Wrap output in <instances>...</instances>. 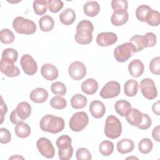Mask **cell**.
<instances>
[{"mask_svg": "<svg viewBox=\"0 0 160 160\" xmlns=\"http://www.w3.org/2000/svg\"><path fill=\"white\" fill-rule=\"evenodd\" d=\"M74 39L78 44H88L92 40V31L94 26L92 23L89 20H82L78 22Z\"/></svg>", "mask_w": 160, "mask_h": 160, "instance_id": "cell-1", "label": "cell"}, {"mask_svg": "<svg viewBox=\"0 0 160 160\" xmlns=\"http://www.w3.org/2000/svg\"><path fill=\"white\" fill-rule=\"evenodd\" d=\"M64 126L65 122L62 118L52 114L44 116L39 123V126L42 131L52 134H57L62 131L64 128Z\"/></svg>", "mask_w": 160, "mask_h": 160, "instance_id": "cell-2", "label": "cell"}, {"mask_svg": "<svg viewBox=\"0 0 160 160\" xmlns=\"http://www.w3.org/2000/svg\"><path fill=\"white\" fill-rule=\"evenodd\" d=\"M72 139L68 135H62L59 136L56 142L57 147L59 149L58 155L61 160H69L73 154V148L71 146Z\"/></svg>", "mask_w": 160, "mask_h": 160, "instance_id": "cell-3", "label": "cell"}, {"mask_svg": "<svg viewBox=\"0 0 160 160\" xmlns=\"http://www.w3.org/2000/svg\"><path fill=\"white\" fill-rule=\"evenodd\" d=\"M12 27L16 32L27 35L34 34L37 29L34 21L21 16H18L13 20Z\"/></svg>", "mask_w": 160, "mask_h": 160, "instance_id": "cell-4", "label": "cell"}, {"mask_svg": "<svg viewBox=\"0 0 160 160\" xmlns=\"http://www.w3.org/2000/svg\"><path fill=\"white\" fill-rule=\"evenodd\" d=\"M105 135L110 139H117L122 133V124L119 119L114 115L109 116L105 122Z\"/></svg>", "mask_w": 160, "mask_h": 160, "instance_id": "cell-5", "label": "cell"}, {"mask_svg": "<svg viewBox=\"0 0 160 160\" xmlns=\"http://www.w3.org/2000/svg\"><path fill=\"white\" fill-rule=\"evenodd\" d=\"M136 52L134 45L130 42H125L117 46L114 50V57L119 62L127 61L133 54Z\"/></svg>", "mask_w": 160, "mask_h": 160, "instance_id": "cell-6", "label": "cell"}, {"mask_svg": "<svg viewBox=\"0 0 160 160\" xmlns=\"http://www.w3.org/2000/svg\"><path fill=\"white\" fill-rule=\"evenodd\" d=\"M89 122V118L86 112L84 111L77 112L71 116L69 126L70 129L75 132L82 131Z\"/></svg>", "mask_w": 160, "mask_h": 160, "instance_id": "cell-7", "label": "cell"}, {"mask_svg": "<svg viewBox=\"0 0 160 160\" xmlns=\"http://www.w3.org/2000/svg\"><path fill=\"white\" fill-rule=\"evenodd\" d=\"M139 88L143 96L148 99L152 100L158 96V91L155 83L150 78H144L141 80Z\"/></svg>", "mask_w": 160, "mask_h": 160, "instance_id": "cell-8", "label": "cell"}, {"mask_svg": "<svg viewBox=\"0 0 160 160\" xmlns=\"http://www.w3.org/2000/svg\"><path fill=\"white\" fill-rule=\"evenodd\" d=\"M121 92V86L118 81H110L101 89L99 95L104 99H111L118 96Z\"/></svg>", "mask_w": 160, "mask_h": 160, "instance_id": "cell-9", "label": "cell"}, {"mask_svg": "<svg viewBox=\"0 0 160 160\" xmlns=\"http://www.w3.org/2000/svg\"><path fill=\"white\" fill-rule=\"evenodd\" d=\"M36 146L39 153L46 158H52L55 154V150L50 140L46 138H41L36 142Z\"/></svg>", "mask_w": 160, "mask_h": 160, "instance_id": "cell-10", "label": "cell"}, {"mask_svg": "<svg viewBox=\"0 0 160 160\" xmlns=\"http://www.w3.org/2000/svg\"><path fill=\"white\" fill-rule=\"evenodd\" d=\"M68 73L74 80L79 81L84 78L86 74V68L81 61H74L69 66Z\"/></svg>", "mask_w": 160, "mask_h": 160, "instance_id": "cell-11", "label": "cell"}, {"mask_svg": "<svg viewBox=\"0 0 160 160\" xmlns=\"http://www.w3.org/2000/svg\"><path fill=\"white\" fill-rule=\"evenodd\" d=\"M20 64L23 71L27 75L32 76L37 72V62L29 54H24L21 58Z\"/></svg>", "mask_w": 160, "mask_h": 160, "instance_id": "cell-12", "label": "cell"}, {"mask_svg": "<svg viewBox=\"0 0 160 160\" xmlns=\"http://www.w3.org/2000/svg\"><path fill=\"white\" fill-rule=\"evenodd\" d=\"M0 71L5 76L9 78L18 76L20 74L19 69L14 65V63L2 58L0 62Z\"/></svg>", "mask_w": 160, "mask_h": 160, "instance_id": "cell-13", "label": "cell"}, {"mask_svg": "<svg viewBox=\"0 0 160 160\" xmlns=\"http://www.w3.org/2000/svg\"><path fill=\"white\" fill-rule=\"evenodd\" d=\"M118 36L112 32H103L99 33L96 37L97 44L102 47L111 46L117 42Z\"/></svg>", "mask_w": 160, "mask_h": 160, "instance_id": "cell-14", "label": "cell"}, {"mask_svg": "<svg viewBox=\"0 0 160 160\" xmlns=\"http://www.w3.org/2000/svg\"><path fill=\"white\" fill-rule=\"evenodd\" d=\"M41 74L44 78L48 81H54L56 79L59 75L57 68L49 63L44 64L41 69Z\"/></svg>", "mask_w": 160, "mask_h": 160, "instance_id": "cell-15", "label": "cell"}, {"mask_svg": "<svg viewBox=\"0 0 160 160\" xmlns=\"http://www.w3.org/2000/svg\"><path fill=\"white\" fill-rule=\"evenodd\" d=\"M89 109L92 116L96 119L102 118L106 112L105 105L99 100L92 101L90 103Z\"/></svg>", "mask_w": 160, "mask_h": 160, "instance_id": "cell-16", "label": "cell"}, {"mask_svg": "<svg viewBox=\"0 0 160 160\" xmlns=\"http://www.w3.org/2000/svg\"><path fill=\"white\" fill-rule=\"evenodd\" d=\"M128 71L132 77L138 78L144 72V66L141 60L136 59L129 62L128 65Z\"/></svg>", "mask_w": 160, "mask_h": 160, "instance_id": "cell-17", "label": "cell"}, {"mask_svg": "<svg viewBox=\"0 0 160 160\" xmlns=\"http://www.w3.org/2000/svg\"><path fill=\"white\" fill-rule=\"evenodd\" d=\"M127 121L132 126L138 127L142 120V113L138 109L131 108L130 111L125 116Z\"/></svg>", "mask_w": 160, "mask_h": 160, "instance_id": "cell-18", "label": "cell"}, {"mask_svg": "<svg viewBox=\"0 0 160 160\" xmlns=\"http://www.w3.org/2000/svg\"><path fill=\"white\" fill-rule=\"evenodd\" d=\"M31 100L35 103H42L48 98V92L44 88H38L32 90L29 95Z\"/></svg>", "mask_w": 160, "mask_h": 160, "instance_id": "cell-19", "label": "cell"}, {"mask_svg": "<svg viewBox=\"0 0 160 160\" xmlns=\"http://www.w3.org/2000/svg\"><path fill=\"white\" fill-rule=\"evenodd\" d=\"M129 19L127 11H119L114 12L111 17V23L116 26H119L126 23Z\"/></svg>", "mask_w": 160, "mask_h": 160, "instance_id": "cell-20", "label": "cell"}, {"mask_svg": "<svg viewBox=\"0 0 160 160\" xmlns=\"http://www.w3.org/2000/svg\"><path fill=\"white\" fill-rule=\"evenodd\" d=\"M14 110L19 118L23 121L31 115V106L28 102L22 101L18 104Z\"/></svg>", "mask_w": 160, "mask_h": 160, "instance_id": "cell-21", "label": "cell"}, {"mask_svg": "<svg viewBox=\"0 0 160 160\" xmlns=\"http://www.w3.org/2000/svg\"><path fill=\"white\" fill-rule=\"evenodd\" d=\"M76 13L71 8H66L59 14L61 22L66 26L72 24L76 19Z\"/></svg>", "mask_w": 160, "mask_h": 160, "instance_id": "cell-22", "label": "cell"}, {"mask_svg": "<svg viewBox=\"0 0 160 160\" xmlns=\"http://www.w3.org/2000/svg\"><path fill=\"white\" fill-rule=\"evenodd\" d=\"M98 89V83L95 79L92 78L87 79L81 84L82 91L88 95H92L95 94Z\"/></svg>", "mask_w": 160, "mask_h": 160, "instance_id": "cell-23", "label": "cell"}, {"mask_svg": "<svg viewBox=\"0 0 160 160\" xmlns=\"http://www.w3.org/2000/svg\"><path fill=\"white\" fill-rule=\"evenodd\" d=\"M99 11L100 6L96 1H88L83 6L84 13L89 17H94L97 16L99 12Z\"/></svg>", "mask_w": 160, "mask_h": 160, "instance_id": "cell-24", "label": "cell"}, {"mask_svg": "<svg viewBox=\"0 0 160 160\" xmlns=\"http://www.w3.org/2000/svg\"><path fill=\"white\" fill-rule=\"evenodd\" d=\"M131 104L124 99L118 100L115 102L114 109L116 112L122 117H125L131 109Z\"/></svg>", "mask_w": 160, "mask_h": 160, "instance_id": "cell-25", "label": "cell"}, {"mask_svg": "<svg viewBox=\"0 0 160 160\" xmlns=\"http://www.w3.org/2000/svg\"><path fill=\"white\" fill-rule=\"evenodd\" d=\"M134 148V142L129 139H122L117 143V150L121 154L132 152Z\"/></svg>", "mask_w": 160, "mask_h": 160, "instance_id": "cell-26", "label": "cell"}, {"mask_svg": "<svg viewBox=\"0 0 160 160\" xmlns=\"http://www.w3.org/2000/svg\"><path fill=\"white\" fill-rule=\"evenodd\" d=\"M40 29L43 32L51 31L54 26V21L52 18L49 15L42 16L39 21Z\"/></svg>", "mask_w": 160, "mask_h": 160, "instance_id": "cell-27", "label": "cell"}, {"mask_svg": "<svg viewBox=\"0 0 160 160\" xmlns=\"http://www.w3.org/2000/svg\"><path fill=\"white\" fill-rule=\"evenodd\" d=\"M138 82L134 79L127 81L124 86V94L129 97H133L136 95L138 91Z\"/></svg>", "mask_w": 160, "mask_h": 160, "instance_id": "cell-28", "label": "cell"}, {"mask_svg": "<svg viewBox=\"0 0 160 160\" xmlns=\"http://www.w3.org/2000/svg\"><path fill=\"white\" fill-rule=\"evenodd\" d=\"M14 132L18 137L20 138H26L30 135L31 128L27 123L22 121L16 125Z\"/></svg>", "mask_w": 160, "mask_h": 160, "instance_id": "cell-29", "label": "cell"}, {"mask_svg": "<svg viewBox=\"0 0 160 160\" xmlns=\"http://www.w3.org/2000/svg\"><path fill=\"white\" fill-rule=\"evenodd\" d=\"M88 102L87 98L81 94L74 95L71 99V105L72 108L76 109L84 108Z\"/></svg>", "mask_w": 160, "mask_h": 160, "instance_id": "cell-30", "label": "cell"}, {"mask_svg": "<svg viewBox=\"0 0 160 160\" xmlns=\"http://www.w3.org/2000/svg\"><path fill=\"white\" fill-rule=\"evenodd\" d=\"M145 22L151 26H158L160 23L159 12L156 10L151 9L146 17Z\"/></svg>", "mask_w": 160, "mask_h": 160, "instance_id": "cell-31", "label": "cell"}, {"mask_svg": "<svg viewBox=\"0 0 160 160\" xmlns=\"http://www.w3.org/2000/svg\"><path fill=\"white\" fill-rule=\"evenodd\" d=\"M33 9L35 12L38 16H41L44 14L47 11L48 1L46 0H36L33 2Z\"/></svg>", "mask_w": 160, "mask_h": 160, "instance_id": "cell-32", "label": "cell"}, {"mask_svg": "<svg viewBox=\"0 0 160 160\" xmlns=\"http://www.w3.org/2000/svg\"><path fill=\"white\" fill-rule=\"evenodd\" d=\"M99 152L104 156H108L111 155L114 151V144L112 142L105 140L99 144Z\"/></svg>", "mask_w": 160, "mask_h": 160, "instance_id": "cell-33", "label": "cell"}, {"mask_svg": "<svg viewBox=\"0 0 160 160\" xmlns=\"http://www.w3.org/2000/svg\"><path fill=\"white\" fill-rule=\"evenodd\" d=\"M153 148V143L149 138H143L138 144V149L140 152L142 154H148Z\"/></svg>", "mask_w": 160, "mask_h": 160, "instance_id": "cell-34", "label": "cell"}, {"mask_svg": "<svg viewBox=\"0 0 160 160\" xmlns=\"http://www.w3.org/2000/svg\"><path fill=\"white\" fill-rule=\"evenodd\" d=\"M15 39L12 31L9 29H3L0 32V40L1 42L5 44L12 43Z\"/></svg>", "mask_w": 160, "mask_h": 160, "instance_id": "cell-35", "label": "cell"}, {"mask_svg": "<svg viewBox=\"0 0 160 160\" xmlns=\"http://www.w3.org/2000/svg\"><path fill=\"white\" fill-rule=\"evenodd\" d=\"M18 57V52L16 50L12 48H7L5 49L1 56V58L6 59L8 61H10L12 63L16 62Z\"/></svg>", "mask_w": 160, "mask_h": 160, "instance_id": "cell-36", "label": "cell"}, {"mask_svg": "<svg viewBox=\"0 0 160 160\" xmlns=\"http://www.w3.org/2000/svg\"><path fill=\"white\" fill-rule=\"evenodd\" d=\"M50 105L56 109H62L66 107L67 101L61 96H56L51 98Z\"/></svg>", "mask_w": 160, "mask_h": 160, "instance_id": "cell-37", "label": "cell"}, {"mask_svg": "<svg viewBox=\"0 0 160 160\" xmlns=\"http://www.w3.org/2000/svg\"><path fill=\"white\" fill-rule=\"evenodd\" d=\"M51 90L53 94L60 96L65 95L67 91L65 84L60 81H56L55 82H53L51 85Z\"/></svg>", "mask_w": 160, "mask_h": 160, "instance_id": "cell-38", "label": "cell"}, {"mask_svg": "<svg viewBox=\"0 0 160 160\" xmlns=\"http://www.w3.org/2000/svg\"><path fill=\"white\" fill-rule=\"evenodd\" d=\"M151 9V8L145 4L141 5L138 6L136 10V18L142 22H145L146 17L148 13V12Z\"/></svg>", "mask_w": 160, "mask_h": 160, "instance_id": "cell-39", "label": "cell"}, {"mask_svg": "<svg viewBox=\"0 0 160 160\" xmlns=\"http://www.w3.org/2000/svg\"><path fill=\"white\" fill-rule=\"evenodd\" d=\"M129 41L135 47L136 52H139L140 51H142L144 48H145L142 36H140V35H138V34L133 36L132 37H131L129 39Z\"/></svg>", "mask_w": 160, "mask_h": 160, "instance_id": "cell-40", "label": "cell"}, {"mask_svg": "<svg viewBox=\"0 0 160 160\" xmlns=\"http://www.w3.org/2000/svg\"><path fill=\"white\" fill-rule=\"evenodd\" d=\"M111 8L114 12L127 11L128 2L126 0H112L111 1Z\"/></svg>", "mask_w": 160, "mask_h": 160, "instance_id": "cell-41", "label": "cell"}, {"mask_svg": "<svg viewBox=\"0 0 160 160\" xmlns=\"http://www.w3.org/2000/svg\"><path fill=\"white\" fill-rule=\"evenodd\" d=\"M145 48H151L156 45L157 38L156 36L151 32H148L142 36Z\"/></svg>", "mask_w": 160, "mask_h": 160, "instance_id": "cell-42", "label": "cell"}, {"mask_svg": "<svg viewBox=\"0 0 160 160\" xmlns=\"http://www.w3.org/2000/svg\"><path fill=\"white\" fill-rule=\"evenodd\" d=\"M48 6L49 10L51 12L53 13H56L63 8L64 4L62 1L50 0L48 1Z\"/></svg>", "mask_w": 160, "mask_h": 160, "instance_id": "cell-43", "label": "cell"}, {"mask_svg": "<svg viewBox=\"0 0 160 160\" xmlns=\"http://www.w3.org/2000/svg\"><path fill=\"white\" fill-rule=\"evenodd\" d=\"M76 158L78 160H91L92 158L90 152L85 148H79L76 151Z\"/></svg>", "mask_w": 160, "mask_h": 160, "instance_id": "cell-44", "label": "cell"}, {"mask_svg": "<svg viewBox=\"0 0 160 160\" xmlns=\"http://www.w3.org/2000/svg\"><path fill=\"white\" fill-rule=\"evenodd\" d=\"M149 69L151 72L156 75L160 74V57L154 58L149 63Z\"/></svg>", "mask_w": 160, "mask_h": 160, "instance_id": "cell-45", "label": "cell"}, {"mask_svg": "<svg viewBox=\"0 0 160 160\" xmlns=\"http://www.w3.org/2000/svg\"><path fill=\"white\" fill-rule=\"evenodd\" d=\"M11 135L9 130L4 128L0 129V142L1 144H7L10 142Z\"/></svg>", "mask_w": 160, "mask_h": 160, "instance_id": "cell-46", "label": "cell"}, {"mask_svg": "<svg viewBox=\"0 0 160 160\" xmlns=\"http://www.w3.org/2000/svg\"><path fill=\"white\" fill-rule=\"evenodd\" d=\"M142 120L140 125L138 127V129L142 130H146L150 128L152 124V121L151 118L145 113H142Z\"/></svg>", "mask_w": 160, "mask_h": 160, "instance_id": "cell-47", "label": "cell"}, {"mask_svg": "<svg viewBox=\"0 0 160 160\" xmlns=\"http://www.w3.org/2000/svg\"><path fill=\"white\" fill-rule=\"evenodd\" d=\"M8 111V108L6 104L4 102L2 98L1 97V124L3 122L4 116L6 114Z\"/></svg>", "mask_w": 160, "mask_h": 160, "instance_id": "cell-48", "label": "cell"}, {"mask_svg": "<svg viewBox=\"0 0 160 160\" xmlns=\"http://www.w3.org/2000/svg\"><path fill=\"white\" fill-rule=\"evenodd\" d=\"M9 119H10L11 122L12 123L14 124H17L18 123H19V122L22 121L21 119H20L19 118V117H18V115L16 114V111H15L14 109L11 112V114H10V116H9Z\"/></svg>", "mask_w": 160, "mask_h": 160, "instance_id": "cell-49", "label": "cell"}, {"mask_svg": "<svg viewBox=\"0 0 160 160\" xmlns=\"http://www.w3.org/2000/svg\"><path fill=\"white\" fill-rule=\"evenodd\" d=\"M159 131H160V127L159 126H156L152 131V136L153 138V139L158 141L159 142L160 141V138H159Z\"/></svg>", "mask_w": 160, "mask_h": 160, "instance_id": "cell-50", "label": "cell"}, {"mask_svg": "<svg viewBox=\"0 0 160 160\" xmlns=\"http://www.w3.org/2000/svg\"><path fill=\"white\" fill-rule=\"evenodd\" d=\"M152 110L154 114H156L157 116H159V114H160L159 101H157L156 102L153 103V104L152 106Z\"/></svg>", "mask_w": 160, "mask_h": 160, "instance_id": "cell-51", "label": "cell"}, {"mask_svg": "<svg viewBox=\"0 0 160 160\" xmlns=\"http://www.w3.org/2000/svg\"><path fill=\"white\" fill-rule=\"evenodd\" d=\"M24 159V158L19 155H14L9 158V159Z\"/></svg>", "mask_w": 160, "mask_h": 160, "instance_id": "cell-52", "label": "cell"}, {"mask_svg": "<svg viewBox=\"0 0 160 160\" xmlns=\"http://www.w3.org/2000/svg\"><path fill=\"white\" fill-rule=\"evenodd\" d=\"M131 158H134V159H138L137 158H135V157H129V158H127L126 159H131Z\"/></svg>", "mask_w": 160, "mask_h": 160, "instance_id": "cell-53", "label": "cell"}]
</instances>
